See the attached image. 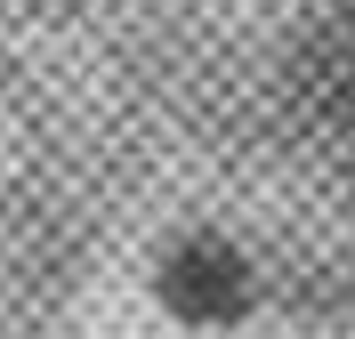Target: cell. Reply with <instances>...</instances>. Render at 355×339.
I'll return each instance as SVG.
<instances>
[{
    "instance_id": "6da1fadb",
    "label": "cell",
    "mask_w": 355,
    "mask_h": 339,
    "mask_svg": "<svg viewBox=\"0 0 355 339\" xmlns=\"http://www.w3.org/2000/svg\"><path fill=\"white\" fill-rule=\"evenodd\" d=\"M146 299L178 331H243L259 315V259L218 226H178L146 267Z\"/></svg>"
},
{
    "instance_id": "7a4b0ae2",
    "label": "cell",
    "mask_w": 355,
    "mask_h": 339,
    "mask_svg": "<svg viewBox=\"0 0 355 339\" xmlns=\"http://www.w3.org/2000/svg\"><path fill=\"white\" fill-rule=\"evenodd\" d=\"M291 81H299V97H307L323 121H347L355 130V0H331V8L299 33Z\"/></svg>"
}]
</instances>
